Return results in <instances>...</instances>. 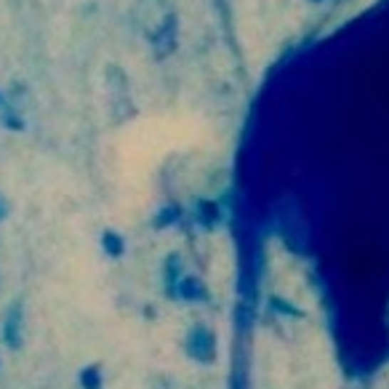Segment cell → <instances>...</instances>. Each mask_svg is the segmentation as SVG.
<instances>
[{
  "label": "cell",
  "mask_w": 389,
  "mask_h": 389,
  "mask_svg": "<svg viewBox=\"0 0 389 389\" xmlns=\"http://www.w3.org/2000/svg\"><path fill=\"white\" fill-rule=\"evenodd\" d=\"M9 216H11V203H9V197L0 192V224H3Z\"/></svg>",
  "instance_id": "6"
},
{
  "label": "cell",
  "mask_w": 389,
  "mask_h": 389,
  "mask_svg": "<svg viewBox=\"0 0 389 389\" xmlns=\"http://www.w3.org/2000/svg\"><path fill=\"white\" fill-rule=\"evenodd\" d=\"M176 296L182 301H200V299H205L203 280L197 275H185L179 280V286H176Z\"/></svg>",
  "instance_id": "3"
},
{
  "label": "cell",
  "mask_w": 389,
  "mask_h": 389,
  "mask_svg": "<svg viewBox=\"0 0 389 389\" xmlns=\"http://www.w3.org/2000/svg\"><path fill=\"white\" fill-rule=\"evenodd\" d=\"M99 246L110 259H120L125 254V237L118 229H104L99 235Z\"/></svg>",
  "instance_id": "4"
},
{
  "label": "cell",
  "mask_w": 389,
  "mask_h": 389,
  "mask_svg": "<svg viewBox=\"0 0 389 389\" xmlns=\"http://www.w3.org/2000/svg\"><path fill=\"white\" fill-rule=\"evenodd\" d=\"M0 110H6V99H3V93H0Z\"/></svg>",
  "instance_id": "7"
},
{
  "label": "cell",
  "mask_w": 389,
  "mask_h": 389,
  "mask_svg": "<svg viewBox=\"0 0 389 389\" xmlns=\"http://www.w3.org/2000/svg\"><path fill=\"white\" fill-rule=\"evenodd\" d=\"M21 331H24V307H21L19 301H14L6 312V320H3V328H0V333H3V341H6V347L9 349H19L21 347Z\"/></svg>",
  "instance_id": "2"
},
{
  "label": "cell",
  "mask_w": 389,
  "mask_h": 389,
  "mask_svg": "<svg viewBox=\"0 0 389 389\" xmlns=\"http://www.w3.org/2000/svg\"><path fill=\"white\" fill-rule=\"evenodd\" d=\"M78 381H81V389H102L104 387V373H102V365H85V368L78 373Z\"/></svg>",
  "instance_id": "5"
},
{
  "label": "cell",
  "mask_w": 389,
  "mask_h": 389,
  "mask_svg": "<svg viewBox=\"0 0 389 389\" xmlns=\"http://www.w3.org/2000/svg\"><path fill=\"white\" fill-rule=\"evenodd\" d=\"M187 358H192L200 365H208L216 360V336L205 326H194L187 333Z\"/></svg>",
  "instance_id": "1"
}]
</instances>
